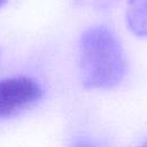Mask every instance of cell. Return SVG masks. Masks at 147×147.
<instances>
[{"mask_svg":"<svg viewBox=\"0 0 147 147\" xmlns=\"http://www.w3.org/2000/svg\"><path fill=\"white\" fill-rule=\"evenodd\" d=\"M42 93L40 84L28 76L0 79V119L15 116L33 106Z\"/></svg>","mask_w":147,"mask_h":147,"instance_id":"7a4b0ae2","label":"cell"},{"mask_svg":"<svg viewBox=\"0 0 147 147\" xmlns=\"http://www.w3.org/2000/svg\"><path fill=\"white\" fill-rule=\"evenodd\" d=\"M78 68L83 86L107 90L125 77L127 61L117 36L107 26L87 28L78 44Z\"/></svg>","mask_w":147,"mask_h":147,"instance_id":"6da1fadb","label":"cell"},{"mask_svg":"<svg viewBox=\"0 0 147 147\" xmlns=\"http://www.w3.org/2000/svg\"><path fill=\"white\" fill-rule=\"evenodd\" d=\"M145 145H147V140H146V142H145Z\"/></svg>","mask_w":147,"mask_h":147,"instance_id":"5b68a950","label":"cell"},{"mask_svg":"<svg viewBox=\"0 0 147 147\" xmlns=\"http://www.w3.org/2000/svg\"><path fill=\"white\" fill-rule=\"evenodd\" d=\"M125 20L133 34L147 38V0H127Z\"/></svg>","mask_w":147,"mask_h":147,"instance_id":"3957f363","label":"cell"},{"mask_svg":"<svg viewBox=\"0 0 147 147\" xmlns=\"http://www.w3.org/2000/svg\"><path fill=\"white\" fill-rule=\"evenodd\" d=\"M6 1H7V0H0V7H2V5H3Z\"/></svg>","mask_w":147,"mask_h":147,"instance_id":"277c9868","label":"cell"}]
</instances>
